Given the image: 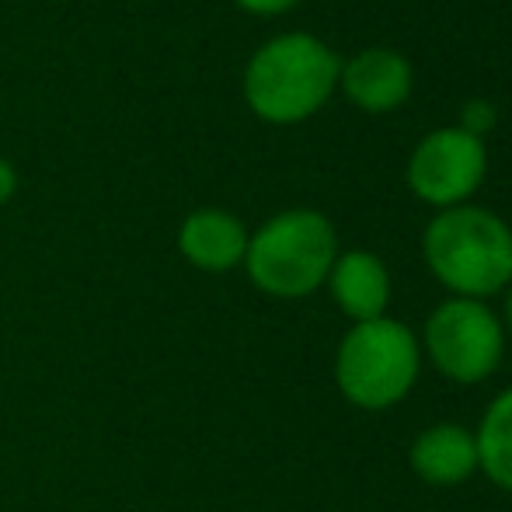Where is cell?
<instances>
[{
	"instance_id": "cell-4",
	"label": "cell",
	"mask_w": 512,
	"mask_h": 512,
	"mask_svg": "<svg viewBox=\"0 0 512 512\" xmlns=\"http://www.w3.org/2000/svg\"><path fill=\"white\" fill-rule=\"evenodd\" d=\"M422 352L418 338L394 317L359 321L342 338L335 356V380L345 401L366 411L394 408L418 380Z\"/></svg>"
},
{
	"instance_id": "cell-5",
	"label": "cell",
	"mask_w": 512,
	"mask_h": 512,
	"mask_svg": "<svg viewBox=\"0 0 512 512\" xmlns=\"http://www.w3.org/2000/svg\"><path fill=\"white\" fill-rule=\"evenodd\" d=\"M425 352L443 377L457 384H481L499 370L506 331L481 300L453 297L425 321Z\"/></svg>"
},
{
	"instance_id": "cell-11",
	"label": "cell",
	"mask_w": 512,
	"mask_h": 512,
	"mask_svg": "<svg viewBox=\"0 0 512 512\" xmlns=\"http://www.w3.org/2000/svg\"><path fill=\"white\" fill-rule=\"evenodd\" d=\"M474 443H478V471L512 492V387L488 405Z\"/></svg>"
},
{
	"instance_id": "cell-6",
	"label": "cell",
	"mask_w": 512,
	"mask_h": 512,
	"mask_svg": "<svg viewBox=\"0 0 512 512\" xmlns=\"http://www.w3.org/2000/svg\"><path fill=\"white\" fill-rule=\"evenodd\" d=\"M488 171L485 140L464 133L460 126H446L429 133L415 147L408 161V185L422 203L453 209L464 206L478 192Z\"/></svg>"
},
{
	"instance_id": "cell-1",
	"label": "cell",
	"mask_w": 512,
	"mask_h": 512,
	"mask_svg": "<svg viewBox=\"0 0 512 512\" xmlns=\"http://www.w3.org/2000/svg\"><path fill=\"white\" fill-rule=\"evenodd\" d=\"M422 255L432 276L464 300H485L512 286V230L481 206L439 209L425 227Z\"/></svg>"
},
{
	"instance_id": "cell-15",
	"label": "cell",
	"mask_w": 512,
	"mask_h": 512,
	"mask_svg": "<svg viewBox=\"0 0 512 512\" xmlns=\"http://www.w3.org/2000/svg\"><path fill=\"white\" fill-rule=\"evenodd\" d=\"M506 328L512 331V286H509V293H506Z\"/></svg>"
},
{
	"instance_id": "cell-12",
	"label": "cell",
	"mask_w": 512,
	"mask_h": 512,
	"mask_svg": "<svg viewBox=\"0 0 512 512\" xmlns=\"http://www.w3.org/2000/svg\"><path fill=\"white\" fill-rule=\"evenodd\" d=\"M492 126H495L492 102H481V98H474V102L464 105V112H460V129H464V133L485 140V133H492Z\"/></svg>"
},
{
	"instance_id": "cell-14",
	"label": "cell",
	"mask_w": 512,
	"mask_h": 512,
	"mask_svg": "<svg viewBox=\"0 0 512 512\" xmlns=\"http://www.w3.org/2000/svg\"><path fill=\"white\" fill-rule=\"evenodd\" d=\"M14 189H18V171L11 168V161H4V157H0V206L14 196Z\"/></svg>"
},
{
	"instance_id": "cell-8",
	"label": "cell",
	"mask_w": 512,
	"mask_h": 512,
	"mask_svg": "<svg viewBox=\"0 0 512 512\" xmlns=\"http://www.w3.org/2000/svg\"><path fill=\"white\" fill-rule=\"evenodd\" d=\"M251 234L244 223L227 209H196L185 216L178 230V248L196 269L203 272H230L244 265Z\"/></svg>"
},
{
	"instance_id": "cell-13",
	"label": "cell",
	"mask_w": 512,
	"mask_h": 512,
	"mask_svg": "<svg viewBox=\"0 0 512 512\" xmlns=\"http://www.w3.org/2000/svg\"><path fill=\"white\" fill-rule=\"evenodd\" d=\"M297 4L300 0H237V7H244V11H251V14H283Z\"/></svg>"
},
{
	"instance_id": "cell-7",
	"label": "cell",
	"mask_w": 512,
	"mask_h": 512,
	"mask_svg": "<svg viewBox=\"0 0 512 512\" xmlns=\"http://www.w3.org/2000/svg\"><path fill=\"white\" fill-rule=\"evenodd\" d=\"M338 84L352 98V105L380 115L405 105L415 74H411V63L398 49L370 46L345 63L342 74H338Z\"/></svg>"
},
{
	"instance_id": "cell-9",
	"label": "cell",
	"mask_w": 512,
	"mask_h": 512,
	"mask_svg": "<svg viewBox=\"0 0 512 512\" xmlns=\"http://www.w3.org/2000/svg\"><path fill=\"white\" fill-rule=\"evenodd\" d=\"M328 286L335 304L352 321H373L384 317L391 304V272L373 251H345L335 258L328 272Z\"/></svg>"
},
{
	"instance_id": "cell-10",
	"label": "cell",
	"mask_w": 512,
	"mask_h": 512,
	"mask_svg": "<svg viewBox=\"0 0 512 512\" xmlns=\"http://www.w3.org/2000/svg\"><path fill=\"white\" fill-rule=\"evenodd\" d=\"M411 467L422 481L439 488H450L467 481L478 471V443L474 432L460 429L453 422H439L425 429L411 446Z\"/></svg>"
},
{
	"instance_id": "cell-3",
	"label": "cell",
	"mask_w": 512,
	"mask_h": 512,
	"mask_svg": "<svg viewBox=\"0 0 512 512\" xmlns=\"http://www.w3.org/2000/svg\"><path fill=\"white\" fill-rule=\"evenodd\" d=\"M338 258L335 227L317 209H286L255 230L244 255L251 283L279 300L310 297Z\"/></svg>"
},
{
	"instance_id": "cell-2",
	"label": "cell",
	"mask_w": 512,
	"mask_h": 512,
	"mask_svg": "<svg viewBox=\"0 0 512 512\" xmlns=\"http://www.w3.org/2000/svg\"><path fill=\"white\" fill-rule=\"evenodd\" d=\"M335 49L307 32H286L269 39L244 70V98L251 112L276 126L304 122L338 88Z\"/></svg>"
}]
</instances>
